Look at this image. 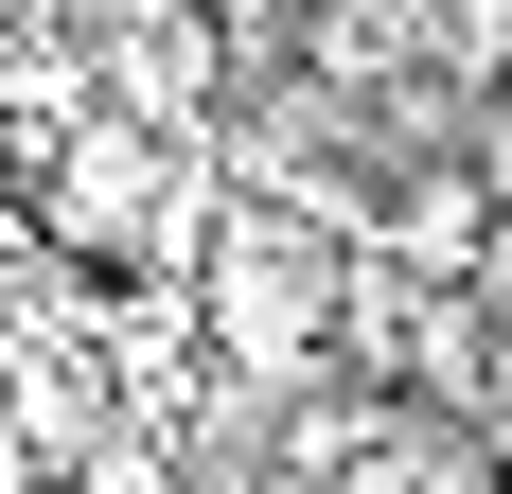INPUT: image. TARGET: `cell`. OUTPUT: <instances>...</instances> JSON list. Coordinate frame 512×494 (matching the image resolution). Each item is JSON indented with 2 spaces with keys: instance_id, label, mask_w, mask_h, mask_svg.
<instances>
[{
  "instance_id": "2",
  "label": "cell",
  "mask_w": 512,
  "mask_h": 494,
  "mask_svg": "<svg viewBox=\"0 0 512 494\" xmlns=\"http://www.w3.org/2000/svg\"><path fill=\"white\" fill-rule=\"evenodd\" d=\"M124 212H142V124H89L53 177V230H124Z\"/></svg>"
},
{
  "instance_id": "3",
  "label": "cell",
  "mask_w": 512,
  "mask_h": 494,
  "mask_svg": "<svg viewBox=\"0 0 512 494\" xmlns=\"http://www.w3.org/2000/svg\"><path fill=\"white\" fill-rule=\"evenodd\" d=\"M460 159H477V195H495V212H512V89H495V106H477V142H460Z\"/></svg>"
},
{
  "instance_id": "5",
  "label": "cell",
  "mask_w": 512,
  "mask_h": 494,
  "mask_svg": "<svg viewBox=\"0 0 512 494\" xmlns=\"http://www.w3.org/2000/svg\"><path fill=\"white\" fill-rule=\"evenodd\" d=\"M495 318H512V230H495Z\"/></svg>"
},
{
  "instance_id": "6",
  "label": "cell",
  "mask_w": 512,
  "mask_h": 494,
  "mask_svg": "<svg viewBox=\"0 0 512 494\" xmlns=\"http://www.w3.org/2000/svg\"><path fill=\"white\" fill-rule=\"evenodd\" d=\"M495 36H512V0H495Z\"/></svg>"
},
{
  "instance_id": "1",
  "label": "cell",
  "mask_w": 512,
  "mask_h": 494,
  "mask_svg": "<svg viewBox=\"0 0 512 494\" xmlns=\"http://www.w3.org/2000/svg\"><path fill=\"white\" fill-rule=\"evenodd\" d=\"M318 318H336V265H318V247H230V265H212V336H230V371H301Z\"/></svg>"
},
{
  "instance_id": "4",
  "label": "cell",
  "mask_w": 512,
  "mask_h": 494,
  "mask_svg": "<svg viewBox=\"0 0 512 494\" xmlns=\"http://www.w3.org/2000/svg\"><path fill=\"white\" fill-rule=\"evenodd\" d=\"M212 18H230V36H283V18H301V0H212Z\"/></svg>"
}]
</instances>
